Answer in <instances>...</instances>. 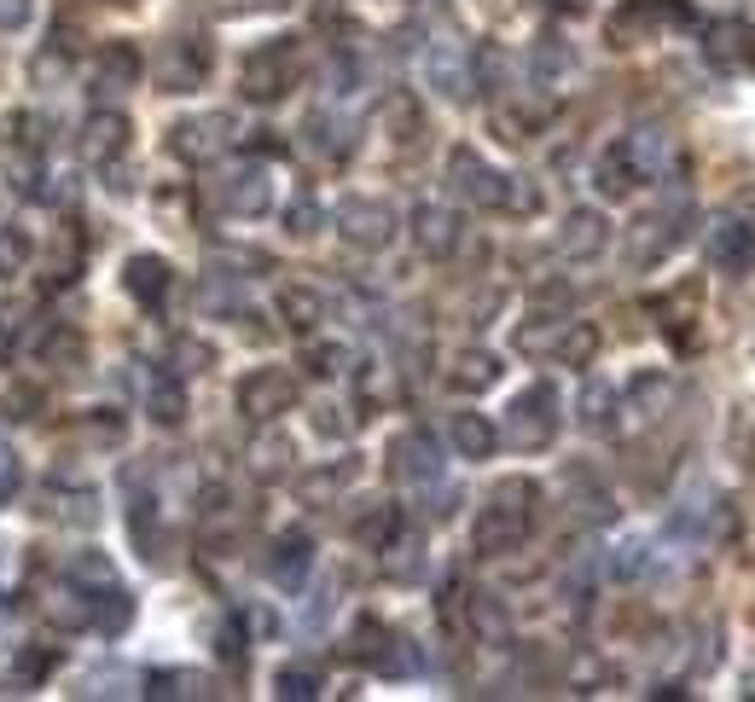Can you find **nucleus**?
<instances>
[{
    "label": "nucleus",
    "mask_w": 755,
    "mask_h": 702,
    "mask_svg": "<svg viewBox=\"0 0 755 702\" xmlns=\"http://www.w3.org/2000/svg\"><path fill=\"white\" fill-rule=\"evenodd\" d=\"M343 221V238L360 244V250H384V244L396 238V215H390V203H378V198H349L337 210Z\"/></svg>",
    "instance_id": "obj_9"
},
{
    "label": "nucleus",
    "mask_w": 755,
    "mask_h": 702,
    "mask_svg": "<svg viewBox=\"0 0 755 702\" xmlns=\"http://www.w3.org/2000/svg\"><path fill=\"white\" fill-rule=\"evenodd\" d=\"M495 378H500V360L488 355V348H465V355L454 360V371H447V383L465 389V395H482Z\"/></svg>",
    "instance_id": "obj_23"
},
{
    "label": "nucleus",
    "mask_w": 755,
    "mask_h": 702,
    "mask_svg": "<svg viewBox=\"0 0 755 702\" xmlns=\"http://www.w3.org/2000/svg\"><path fill=\"white\" fill-rule=\"evenodd\" d=\"M76 442L81 447H116L122 442V412H88L76 424Z\"/></svg>",
    "instance_id": "obj_29"
},
{
    "label": "nucleus",
    "mask_w": 755,
    "mask_h": 702,
    "mask_svg": "<svg viewBox=\"0 0 755 702\" xmlns=\"http://www.w3.org/2000/svg\"><path fill=\"white\" fill-rule=\"evenodd\" d=\"M279 314L291 320L297 332H309V325H320L325 302H320V291H309V285H291V291H279Z\"/></svg>",
    "instance_id": "obj_25"
},
{
    "label": "nucleus",
    "mask_w": 755,
    "mask_h": 702,
    "mask_svg": "<svg viewBox=\"0 0 755 702\" xmlns=\"http://www.w3.org/2000/svg\"><path fill=\"white\" fill-rule=\"evenodd\" d=\"M302 366H309L314 378H337V371L349 366V348H343V343H314L309 355H302Z\"/></svg>",
    "instance_id": "obj_38"
},
{
    "label": "nucleus",
    "mask_w": 755,
    "mask_h": 702,
    "mask_svg": "<svg viewBox=\"0 0 755 702\" xmlns=\"http://www.w3.org/2000/svg\"><path fill=\"white\" fill-rule=\"evenodd\" d=\"M622 157L634 163V175H663L668 163H675V146H668L663 129H640V134H628Z\"/></svg>",
    "instance_id": "obj_20"
},
{
    "label": "nucleus",
    "mask_w": 755,
    "mask_h": 702,
    "mask_svg": "<svg viewBox=\"0 0 755 702\" xmlns=\"http://www.w3.org/2000/svg\"><path fill=\"white\" fill-rule=\"evenodd\" d=\"M65 575H70V581H81V587H106V581H116V569H111L99 551H76Z\"/></svg>",
    "instance_id": "obj_37"
},
{
    "label": "nucleus",
    "mask_w": 755,
    "mask_h": 702,
    "mask_svg": "<svg viewBox=\"0 0 755 702\" xmlns=\"http://www.w3.org/2000/svg\"><path fill=\"white\" fill-rule=\"evenodd\" d=\"M447 442H454L459 459H488L500 442V430L482 419V412H454V424H447Z\"/></svg>",
    "instance_id": "obj_17"
},
{
    "label": "nucleus",
    "mask_w": 755,
    "mask_h": 702,
    "mask_svg": "<svg viewBox=\"0 0 755 702\" xmlns=\"http://www.w3.org/2000/svg\"><path fill=\"white\" fill-rule=\"evenodd\" d=\"M390 129H401V140H413V134H419V111H413V99H390Z\"/></svg>",
    "instance_id": "obj_50"
},
{
    "label": "nucleus",
    "mask_w": 755,
    "mask_h": 702,
    "mask_svg": "<svg viewBox=\"0 0 755 702\" xmlns=\"http://www.w3.org/2000/svg\"><path fill=\"white\" fill-rule=\"evenodd\" d=\"M41 610H47L58 627H93V592L81 587V581H70V575L58 587L41 592Z\"/></svg>",
    "instance_id": "obj_14"
},
{
    "label": "nucleus",
    "mask_w": 755,
    "mask_h": 702,
    "mask_svg": "<svg viewBox=\"0 0 755 702\" xmlns=\"http://www.w3.org/2000/svg\"><path fill=\"white\" fill-rule=\"evenodd\" d=\"M274 691L297 702V697H314V691H320V679H314V668H279V679H274Z\"/></svg>",
    "instance_id": "obj_42"
},
{
    "label": "nucleus",
    "mask_w": 755,
    "mask_h": 702,
    "mask_svg": "<svg viewBox=\"0 0 755 702\" xmlns=\"http://www.w3.org/2000/svg\"><path fill=\"white\" fill-rule=\"evenodd\" d=\"M140 81V53L129 47V41H111L106 53H99V65H93V88L99 93H129Z\"/></svg>",
    "instance_id": "obj_15"
},
{
    "label": "nucleus",
    "mask_w": 755,
    "mask_h": 702,
    "mask_svg": "<svg viewBox=\"0 0 755 702\" xmlns=\"http://www.w3.org/2000/svg\"><path fill=\"white\" fill-rule=\"evenodd\" d=\"M471 622L482 638H506V610L495 604V598H471Z\"/></svg>",
    "instance_id": "obj_44"
},
{
    "label": "nucleus",
    "mask_w": 755,
    "mask_h": 702,
    "mask_svg": "<svg viewBox=\"0 0 755 702\" xmlns=\"http://www.w3.org/2000/svg\"><path fill=\"white\" fill-rule=\"evenodd\" d=\"M169 285H175V274H169L163 256H129V267H122V291H129L140 308H152V314L169 302Z\"/></svg>",
    "instance_id": "obj_11"
},
{
    "label": "nucleus",
    "mask_w": 755,
    "mask_h": 702,
    "mask_svg": "<svg viewBox=\"0 0 755 702\" xmlns=\"http://www.w3.org/2000/svg\"><path fill=\"white\" fill-rule=\"evenodd\" d=\"M70 58H76V41L58 30L47 47H41L35 58H30V76H35V88H58L65 81V70H70Z\"/></svg>",
    "instance_id": "obj_24"
},
{
    "label": "nucleus",
    "mask_w": 755,
    "mask_h": 702,
    "mask_svg": "<svg viewBox=\"0 0 755 702\" xmlns=\"http://www.w3.org/2000/svg\"><path fill=\"white\" fill-rule=\"evenodd\" d=\"M349 412H343V406H320L314 412V430H320V436H332V442H343V436H349Z\"/></svg>",
    "instance_id": "obj_47"
},
{
    "label": "nucleus",
    "mask_w": 755,
    "mask_h": 702,
    "mask_svg": "<svg viewBox=\"0 0 755 702\" xmlns=\"http://www.w3.org/2000/svg\"><path fill=\"white\" fill-rule=\"evenodd\" d=\"M291 401H297V378L279 366H256L251 378L238 383V406L251 412V419H279Z\"/></svg>",
    "instance_id": "obj_8"
},
{
    "label": "nucleus",
    "mask_w": 755,
    "mask_h": 702,
    "mask_svg": "<svg viewBox=\"0 0 755 702\" xmlns=\"http://www.w3.org/2000/svg\"><path fill=\"white\" fill-rule=\"evenodd\" d=\"M309 564H314V546H309V534H279L274 541V551H268V581L274 587H285V592H297L302 587V575H309Z\"/></svg>",
    "instance_id": "obj_13"
},
{
    "label": "nucleus",
    "mask_w": 755,
    "mask_h": 702,
    "mask_svg": "<svg viewBox=\"0 0 755 702\" xmlns=\"http://www.w3.org/2000/svg\"><path fill=\"white\" fill-rule=\"evenodd\" d=\"M553 430H558V395H553V383H535V389H523V395L512 401V412H506V442L512 447H546L553 442Z\"/></svg>",
    "instance_id": "obj_2"
},
{
    "label": "nucleus",
    "mask_w": 755,
    "mask_h": 702,
    "mask_svg": "<svg viewBox=\"0 0 755 702\" xmlns=\"http://www.w3.org/2000/svg\"><path fill=\"white\" fill-rule=\"evenodd\" d=\"M244 627H251L256 638H268V633H279V622H274V610H244Z\"/></svg>",
    "instance_id": "obj_53"
},
{
    "label": "nucleus",
    "mask_w": 755,
    "mask_h": 702,
    "mask_svg": "<svg viewBox=\"0 0 755 702\" xmlns=\"http://www.w3.org/2000/svg\"><path fill=\"white\" fill-rule=\"evenodd\" d=\"M152 76H157V88L163 93H192L210 81V47L192 35H175V41H163L157 58H152Z\"/></svg>",
    "instance_id": "obj_4"
},
{
    "label": "nucleus",
    "mask_w": 755,
    "mask_h": 702,
    "mask_svg": "<svg viewBox=\"0 0 755 702\" xmlns=\"http://www.w3.org/2000/svg\"><path fill=\"white\" fill-rule=\"evenodd\" d=\"M610 401H617V395H610V383H587L581 389V419L593 424V430H604L610 424Z\"/></svg>",
    "instance_id": "obj_41"
},
{
    "label": "nucleus",
    "mask_w": 755,
    "mask_h": 702,
    "mask_svg": "<svg viewBox=\"0 0 755 702\" xmlns=\"http://www.w3.org/2000/svg\"><path fill=\"white\" fill-rule=\"evenodd\" d=\"M529 500H535V482H523V477L500 482L495 500H488V511H482V523H477V551L500 557V551L523 546V534H529Z\"/></svg>",
    "instance_id": "obj_1"
},
{
    "label": "nucleus",
    "mask_w": 755,
    "mask_h": 702,
    "mask_svg": "<svg viewBox=\"0 0 755 702\" xmlns=\"http://www.w3.org/2000/svg\"><path fill=\"white\" fill-rule=\"evenodd\" d=\"M355 477V465H337V470H320V477H302V500L309 505H332L337 500V488Z\"/></svg>",
    "instance_id": "obj_33"
},
{
    "label": "nucleus",
    "mask_w": 755,
    "mask_h": 702,
    "mask_svg": "<svg viewBox=\"0 0 755 702\" xmlns=\"http://www.w3.org/2000/svg\"><path fill=\"white\" fill-rule=\"evenodd\" d=\"M535 70H546V76H564L569 70V47H564L558 35H546L541 47H535Z\"/></svg>",
    "instance_id": "obj_45"
},
{
    "label": "nucleus",
    "mask_w": 755,
    "mask_h": 702,
    "mask_svg": "<svg viewBox=\"0 0 755 702\" xmlns=\"http://www.w3.org/2000/svg\"><path fill=\"white\" fill-rule=\"evenodd\" d=\"M35 360H47L53 371H76V360H81V337H70L65 325H53V337L35 348Z\"/></svg>",
    "instance_id": "obj_30"
},
{
    "label": "nucleus",
    "mask_w": 755,
    "mask_h": 702,
    "mask_svg": "<svg viewBox=\"0 0 755 702\" xmlns=\"http://www.w3.org/2000/svg\"><path fill=\"white\" fill-rule=\"evenodd\" d=\"M12 493H18V453L0 436V500H12Z\"/></svg>",
    "instance_id": "obj_49"
},
{
    "label": "nucleus",
    "mask_w": 755,
    "mask_h": 702,
    "mask_svg": "<svg viewBox=\"0 0 755 702\" xmlns=\"http://www.w3.org/2000/svg\"><path fill=\"white\" fill-rule=\"evenodd\" d=\"M431 81H436L447 99H465V93H471V65H465V53L454 47V41H442V47L431 53Z\"/></svg>",
    "instance_id": "obj_21"
},
{
    "label": "nucleus",
    "mask_w": 755,
    "mask_h": 702,
    "mask_svg": "<svg viewBox=\"0 0 755 702\" xmlns=\"http://www.w3.org/2000/svg\"><path fill=\"white\" fill-rule=\"evenodd\" d=\"M18 261H24V238H0V274H12Z\"/></svg>",
    "instance_id": "obj_54"
},
{
    "label": "nucleus",
    "mask_w": 755,
    "mask_h": 702,
    "mask_svg": "<svg viewBox=\"0 0 755 702\" xmlns=\"http://www.w3.org/2000/svg\"><path fill=\"white\" fill-rule=\"evenodd\" d=\"M604 238H610L604 215L576 210V215L564 221V233H558V250H564V256H576V261H587V256H599V250H604Z\"/></svg>",
    "instance_id": "obj_16"
},
{
    "label": "nucleus",
    "mask_w": 755,
    "mask_h": 702,
    "mask_svg": "<svg viewBox=\"0 0 755 702\" xmlns=\"http://www.w3.org/2000/svg\"><path fill=\"white\" fill-rule=\"evenodd\" d=\"M169 360H175V378H192V371L215 366V348H210V343H198V337H175Z\"/></svg>",
    "instance_id": "obj_32"
},
{
    "label": "nucleus",
    "mask_w": 755,
    "mask_h": 702,
    "mask_svg": "<svg viewBox=\"0 0 755 702\" xmlns=\"http://www.w3.org/2000/svg\"><path fill=\"white\" fill-rule=\"evenodd\" d=\"M355 541L360 546H390L396 541V505H378L373 517H360L355 523Z\"/></svg>",
    "instance_id": "obj_35"
},
{
    "label": "nucleus",
    "mask_w": 755,
    "mask_h": 702,
    "mask_svg": "<svg viewBox=\"0 0 755 702\" xmlns=\"http://www.w3.org/2000/svg\"><path fill=\"white\" fill-rule=\"evenodd\" d=\"M268 203H274V186L256 163H244V169H233L227 180H221V210L227 215H262Z\"/></svg>",
    "instance_id": "obj_12"
},
{
    "label": "nucleus",
    "mask_w": 755,
    "mask_h": 702,
    "mask_svg": "<svg viewBox=\"0 0 755 702\" xmlns=\"http://www.w3.org/2000/svg\"><path fill=\"white\" fill-rule=\"evenodd\" d=\"M302 76V47L297 41H268L262 53H251V65H244V93L251 99H279L291 93Z\"/></svg>",
    "instance_id": "obj_3"
},
{
    "label": "nucleus",
    "mask_w": 755,
    "mask_h": 702,
    "mask_svg": "<svg viewBox=\"0 0 755 702\" xmlns=\"http://www.w3.org/2000/svg\"><path fill=\"white\" fill-rule=\"evenodd\" d=\"M390 470H396V482H413V488H431L442 477V453L436 442L424 436V430H413V436H401L390 447Z\"/></svg>",
    "instance_id": "obj_10"
},
{
    "label": "nucleus",
    "mask_w": 755,
    "mask_h": 702,
    "mask_svg": "<svg viewBox=\"0 0 755 702\" xmlns=\"http://www.w3.org/2000/svg\"><path fill=\"white\" fill-rule=\"evenodd\" d=\"M53 673V650H18V662H12V679H18V686H41V679H47Z\"/></svg>",
    "instance_id": "obj_40"
},
{
    "label": "nucleus",
    "mask_w": 755,
    "mask_h": 702,
    "mask_svg": "<svg viewBox=\"0 0 755 702\" xmlns=\"http://www.w3.org/2000/svg\"><path fill=\"white\" fill-rule=\"evenodd\" d=\"M251 470H256L262 482L285 477V470H291V442H285V436H262V442L251 447Z\"/></svg>",
    "instance_id": "obj_26"
},
{
    "label": "nucleus",
    "mask_w": 755,
    "mask_h": 702,
    "mask_svg": "<svg viewBox=\"0 0 755 702\" xmlns=\"http://www.w3.org/2000/svg\"><path fill=\"white\" fill-rule=\"evenodd\" d=\"M203 686H210V679H203V673H157L146 697H210Z\"/></svg>",
    "instance_id": "obj_39"
},
{
    "label": "nucleus",
    "mask_w": 755,
    "mask_h": 702,
    "mask_svg": "<svg viewBox=\"0 0 755 702\" xmlns=\"http://www.w3.org/2000/svg\"><path fill=\"white\" fill-rule=\"evenodd\" d=\"M93 592V627L99 633H122L129 627V615H134V598L122 581H106V587H88Z\"/></svg>",
    "instance_id": "obj_22"
},
{
    "label": "nucleus",
    "mask_w": 755,
    "mask_h": 702,
    "mask_svg": "<svg viewBox=\"0 0 755 702\" xmlns=\"http://www.w3.org/2000/svg\"><path fill=\"white\" fill-rule=\"evenodd\" d=\"M76 267H81V244H76V233L65 226V233L53 238V250H47V279L65 285V279H76Z\"/></svg>",
    "instance_id": "obj_31"
},
{
    "label": "nucleus",
    "mask_w": 755,
    "mask_h": 702,
    "mask_svg": "<svg viewBox=\"0 0 755 702\" xmlns=\"http://www.w3.org/2000/svg\"><path fill=\"white\" fill-rule=\"evenodd\" d=\"M709 256H715L726 274H739V267H750V256H755V233L744 221H721L715 233H709Z\"/></svg>",
    "instance_id": "obj_19"
},
{
    "label": "nucleus",
    "mask_w": 755,
    "mask_h": 702,
    "mask_svg": "<svg viewBox=\"0 0 755 702\" xmlns=\"http://www.w3.org/2000/svg\"><path fill=\"white\" fill-rule=\"evenodd\" d=\"M0 406H7V419H35L41 395H35V389H7V395H0Z\"/></svg>",
    "instance_id": "obj_48"
},
{
    "label": "nucleus",
    "mask_w": 755,
    "mask_h": 702,
    "mask_svg": "<svg viewBox=\"0 0 755 702\" xmlns=\"http://www.w3.org/2000/svg\"><path fill=\"white\" fill-rule=\"evenodd\" d=\"M58 517L65 523H76V528H93L99 523V493H88V488H76V493H58Z\"/></svg>",
    "instance_id": "obj_34"
},
{
    "label": "nucleus",
    "mask_w": 755,
    "mask_h": 702,
    "mask_svg": "<svg viewBox=\"0 0 755 702\" xmlns=\"http://www.w3.org/2000/svg\"><path fill=\"white\" fill-rule=\"evenodd\" d=\"M558 348V360H569V366H587L599 355V332L593 325H576V332H564V343H553Z\"/></svg>",
    "instance_id": "obj_36"
},
{
    "label": "nucleus",
    "mask_w": 755,
    "mask_h": 702,
    "mask_svg": "<svg viewBox=\"0 0 755 702\" xmlns=\"http://www.w3.org/2000/svg\"><path fill=\"white\" fill-rule=\"evenodd\" d=\"M384 569H390L396 575V581H413V575L424 569V557H419V541H390V564H384Z\"/></svg>",
    "instance_id": "obj_43"
},
{
    "label": "nucleus",
    "mask_w": 755,
    "mask_h": 702,
    "mask_svg": "<svg viewBox=\"0 0 755 702\" xmlns=\"http://www.w3.org/2000/svg\"><path fill=\"white\" fill-rule=\"evenodd\" d=\"M454 238H459V226H454V215H447L442 203H424V210L413 215V244L424 256H447L454 250Z\"/></svg>",
    "instance_id": "obj_18"
},
{
    "label": "nucleus",
    "mask_w": 755,
    "mask_h": 702,
    "mask_svg": "<svg viewBox=\"0 0 755 702\" xmlns=\"http://www.w3.org/2000/svg\"><path fill=\"white\" fill-rule=\"evenodd\" d=\"M122 152H129V116L122 111H93L76 129V157L93 163V169H111Z\"/></svg>",
    "instance_id": "obj_6"
},
{
    "label": "nucleus",
    "mask_w": 755,
    "mask_h": 702,
    "mask_svg": "<svg viewBox=\"0 0 755 702\" xmlns=\"http://www.w3.org/2000/svg\"><path fill=\"white\" fill-rule=\"evenodd\" d=\"M285 221H291V233H297V238H309L314 226H320V203H314V198H302V203H297V210L285 215Z\"/></svg>",
    "instance_id": "obj_51"
},
{
    "label": "nucleus",
    "mask_w": 755,
    "mask_h": 702,
    "mask_svg": "<svg viewBox=\"0 0 755 702\" xmlns=\"http://www.w3.org/2000/svg\"><path fill=\"white\" fill-rule=\"evenodd\" d=\"M634 180H640V175H634V163L622 157V146L599 157V192H604V198H628V192H634Z\"/></svg>",
    "instance_id": "obj_27"
},
{
    "label": "nucleus",
    "mask_w": 755,
    "mask_h": 702,
    "mask_svg": "<svg viewBox=\"0 0 755 702\" xmlns=\"http://www.w3.org/2000/svg\"><path fill=\"white\" fill-rule=\"evenodd\" d=\"M30 18H35V0H0V30L7 35L30 30Z\"/></svg>",
    "instance_id": "obj_46"
},
{
    "label": "nucleus",
    "mask_w": 755,
    "mask_h": 702,
    "mask_svg": "<svg viewBox=\"0 0 755 702\" xmlns=\"http://www.w3.org/2000/svg\"><path fill=\"white\" fill-rule=\"evenodd\" d=\"M227 140H233V116H187L169 129V152L180 163H210L227 152Z\"/></svg>",
    "instance_id": "obj_7"
},
{
    "label": "nucleus",
    "mask_w": 755,
    "mask_h": 702,
    "mask_svg": "<svg viewBox=\"0 0 755 702\" xmlns=\"http://www.w3.org/2000/svg\"><path fill=\"white\" fill-rule=\"evenodd\" d=\"M709 53H715L721 65H726V58H739V53H744V35H739V30H715V41H709Z\"/></svg>",
    "instance_id": "obj_52"
},
{
    "label": "nucleus",
    "mask_w": 755,
    "mask_h": 702,
    "mask_svg": "<svg viewBox=\"0 0 755 702\" xmlns=\"http://www.w3.org/2000/svg\"><path fill=\"white\" fill-rule=\"evenodd\" d=\"M447 175H454V192L465 203H482V210H506V180L500 169H488V163L471 152V146H459L454 157H447Z\"/></svg>",
    "instance_id": "obj_5"
},
{
    "label": "nucleus",
    "mask_w": 755,
    "mask_h": 702,
    "mask_svg": "<svg viewBox=\"0 0 755 702\" xmlns=\"http://www.w3.org/2000/svg\"><path fill=\"white\" fill-rule=\"evenodd\" d=\"M152 419L157 424H180L187 419V389H180V378H163V383H152Z\"/></svg>",
    "instance_id": "obj_28"
}]
</instances>
